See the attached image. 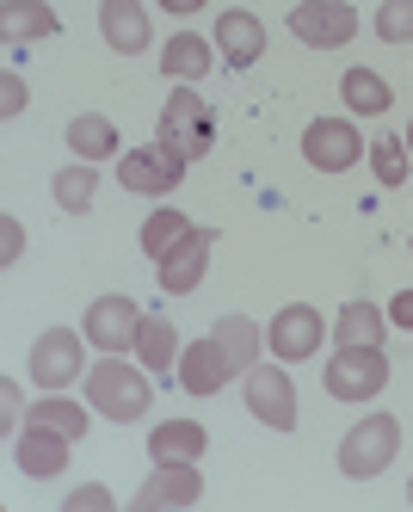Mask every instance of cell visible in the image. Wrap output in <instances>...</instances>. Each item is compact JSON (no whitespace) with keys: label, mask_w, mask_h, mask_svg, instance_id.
<instances>
[{"label":"cell","mask_w":413,"mask_h":512,"mask_svg":"<svg viewBox=\"0 0 413 512\" xmlns=\"http://www.w3.org/2000/svg\"><path fill=\"white\" fill-rule=\"evenodd\" d=\"M259 346H266L259 321H247V315H222L198 346L179 352V383H185V395H222V383L247 377L253 364H259Z\"/></svg>","instance_id":"cell-1"},{"label":"cell","mask_w":413,"mask_h":512,"mask_svg":"<svg viewBox=\"0 0 413 512\" xmlns=\"http://www.w3.org/2000/svg\"><path fill=\"white\" fill-rule=\"evenodd\" d=\"M81 383H87L93 414L118 420V426L142 420V414H148V401H155V389H148V364H124V352H105Z\"/></svg>","instance_id":"cell-2"},{"label":"cell","mask_w":413,"mask_h":512,"mask_svg":"<svg viewBox=\"0 0 413 512\" xmlns=\"http://www.w3.org/2000/svg\"><path fill=\"white\" fill-rule=\"evenodd\" d=\"M155 142H167V149L185 155V161L210 155V149H216V112H210V99H204L198 87H179V81H173V99L161 105Z\"/></svg>","instance_id":"cell-3"},{"label":"cell","mask_w":413,"mask_h":512,"mask_svg":"<svg viewBox=\"0 0 413 512\" xmlns=\"http://www.w3.org/2000/svg\"><path fill=\"white\" fill-rule=\"evenodd\" d=\"M401 451V420L383 414V408H370L352 432H346V445H340V469L352 475V482H370V475H383Z\"/></svg>","instance_id":"cell-4"},{"label":"cell","mask_w":413,"mask_h":512,"mask_svg":"<svg viewBox=\"0 0 413 512\" xmlns=\"http://www.w3.org/2000/svg\"><path fill=\"white\" fill-rule=\"evenodd\" d=\"M87 334H74V327H44L31 346V383L37 389H74L87 377Z\"/></svg>","instance_id":"cell-5"},{"label":"cell","mask_w":413,"mask_h":512,"mask_svg":"<svg viewBox=\"0 0 413 512\" xmlns=\"http://www.w3.org/2000/svg\"><path fill=\"white\" fill-rule=\"evenodd\" d=\"M383 383H389L383 346H340L327 358V395L333 401H370V395H383Z\"/></svg>","instance_id":"cell-6"},{"label":"cell","mask_w":413,"mask_h":512,"mask_svg":"<svg viewBox=\"0 0 413 512\" xmlns=\"http://www.w3.org/2000/svg\"><path fill=\"white\" fill-rule=\"evenodd\" d=\"M241 383H247V408H253V420H259V426H272V432H296V383H290V371H284V358H278V364L259 358Z\"/></svg>","instance_id":"cell-7"},{"label":"cell","mask_w":413,"mask_h":512,"mask_svg":"<svg viewBox=\"0 0 413 512\" xmlns=\"http://www.w3.org/2000/svg\"><path fill=\"white\" fill-rule=\"evenodd\" d=\"M185 167H192V161L173 155L167 142H148V149H130L118 161V179H124V192H136V198H173Z\"/></svg>","instance_id":"cell-8"},{"label":"cell","mask_w":413,"mask_h":512,"mask_svg":"<svg viewBox=\"0 0 413 512\" xmlns=\"http://www.w3.org/2000/svg\"><path fill=\"white\" fill-rule=\"evenodd\" d=\"M290 31L309 50H346L358 38V13L346 7V0H296V7H290Z\"/></svg>","instance_id":"cell-9"},{"label":"cell","mask_w":413,"mask_h":512,"mask_svg":"<svg viewBox=\"0 0 413 512\" xmlns=\"http://www.w3.org/2000/svg\"><path fill=\"white\" fill-rule=\"evenodd\" d=\"M210 247H216V229H198V223H192V235H179L173 253H161V260H155V278H161L167 297H192V290L204 284Z\"/></svg>","instance_id":"cell-10"},{"label":"cell","mask_w":413,"mask_h":512,"mask_svg":"<svg viewBox=\"0 0 413 512\" xmlns=\"http://www.w3.org/2000/svg\"><path fill=\"white\" fill-rule=\"evenodd\" d=\"M364 149H370V142H364L358 124H346V118H315V124L303 130V155H309L315 173H346V167L364 161Z\"/></svg>","instance_id":"cell-11"},{"label":"cell","mask_w":413,"mask_h":512,"mask_svg":"<svg viewBox=\"0 0 413 512\" xmlns=\"http://www.w3.org/2000/svg\"><path fill=\"white\" fill-rule=\"evenodd\" d=\"M321 334H327V321H321L315 303H284V309L272 315L266 346H272V358H284V364H303V358L321 352Z\"/></svg>","instance_id":"cell-12"},{"label":"cell","mask_w":413,"mask_h":512,"mask_svg":"<svg viewBox=\"0 0 413 512\" xmlns=\"http://www.w3.org/2000/svg\"><path fill=\"white\" fill-rule=\"evenodd\" d=\"M81 334L99 346V352H136V334H142V309L124 297V290H111V297H93V309H87V327Z\"/></svg>","instance_id":"cell-13"},{"label":"cell","mask_w":413,"mask_h":512,"mask_svg":"<svg viewBox=\"0 0 413 512\" xmlns=\"http://www.w3.org/2000/svg\"><path fill=\"white\" fill-rule=\"evenodd\" d=\"M68 451H74V438L56 432V426L25 420V432H13V463L31 475V482H50V475H62V469H68Z\"/></svg>","instance_id":"cell-14"},{"label":"cell","mask_w":413,"mask_h":512,"mask_svg":"<svg viewBox=\"0 0 413 512\" xmlns=\"http://www.w3.org/2000/svg\"><path fill=\"white\" fill-rule=\"evenodd\" d=\"M204 500V475L198 463H161L155 475H148V488L130 494L136 512H161V506H198Z\"/></svg>","instance_id":"cell-15"},{"label":"cell","mask_w":413,"mask_h":512,"mask_svg":"<svg viewBox=\"0 0 413 512\" xmlns=\"http://www.w3.org/2000/svg\"><path fill=\"white\" fill-rule=\"evenodd\" d=\"M216 50H222L229 68H253L259 56H266V25H259L247 7H229L216 19Z\"/></svg>","instance_id":"cell-16"},{"label":"cell","mask_w":413,"mask_h":512,"mask_svg":"<svg viewBox=\"0 0 413 512\" xmlns=\"http://www.w3.org/2000/svg\"><path fill=\"white\" fill-rule=\"evenodd\" d=\"M99 38H105V50H118V56L148 50V13H142V0H99Z\"/></svg>","instance_id":"cell-17"},{"label":"cell","mask_w":413,"mask_h":512,"mask_svg":"<svg viewBox=\"0 0 413 512\" xmlns=\"http://www.w3.org/2000/svg\"><path fill=\"white\" fill-rule=\"evenodd\" d=\"M56 31H62V19H56V7H44V0H0V38H7V50L56 38Z\"/></svg>","instance_id":"cell-18"},{"label":"cell","mask_w":413,"mask_h":512,"mask_svg":"<svg viewBox=\"0 0 413 512\" xmlns=\"http://www.w3.org/2000/svg\"><path fill=\"white\" fill-rule=\"evenodd\" d=\"M216 68V50L204 44V38H192V31H173L167 38V50H161V75L167 81H179V87H192V81H204Z\"/></svg>","instance_id":"cell-19"},{"label":"cell","mask_w":413,"mask_h":512,"mask_svg":"<svg viewBox=\"0 0 413 512\" xmlns=\"http://www.w3.org/2000/svg\"><path fill=\"white\" fill-rule=\"evenodd\" d=\"M148 451H155V463H198L210 451V432L198 420H161L148 432Z\"/></svg>","instance_id":"cell-20"},{"label":"cell","mask_w":413,"mask_h":512,"mask_svg":"<svg viewBox=\"0 0 413 512\" xmlns=\"http://www.w3.org/2000/svg\"><path fill=\"white\" fill-rule=\"evenodd\" d=\"M68 149L81 155V161H111L118 155V124H111L105 112H81V118H68Z\"/></svg>","instance_id":"cell-21"},{"label":"cell","mask_w":413,"mask_h":512,"mask_svg":"<svg viewBox=\"0 0 413 512\" xmlns=\"http://www.w3.org/2000/svg\"><path fill=\"white\" fill-rule=\"evenodd\" d=\"M383 327H389V315L377 303L352 297L340 315H333V340H340V346H383Z\"/></svg>","instance_id":"cell-22"},{"label":"cell","mask_w":413,"mask_h":512,"mask_svg":"<svg viewBox=\"0 0 413 512\" xmlns=\"http://www.w3.org/2000/svg\"><path fill=\"white\" fill-rule=\"evenodd\" d=\"M179 334H173V321L167 315H142V334H136V358L148 364V371H155V377H167L173 371V364H179Z\"/></svg>","instance_id":"cell-23"},{"label":"cell","mask_w":413,"mask_h":512,"mask_svg":"<svg viewBox=\"0 0 413 512\" xmlns=\"http://www.w3.org/2000/svg\"><path fill=\"white\" fill-rule=\"evenodd\" d=\"M340 99L352 105L358 118H383L389 105H395V99H389V81L370 75V68H346V75H340Z\"/></svg>","instance_id":"cell-24"},{"label":"cell","mask_w":413,"mask_h":512,"mask_svg":"<svg viewBox=\"0 0 413 512\" xmlns=\"http://www.w3.org/2000/svg\"><path fill=\"white\" fill-rule=\"evenodd\" d=\"M25 420H37V426H56V432H68L74 438V445H81V438H87V408H81V401H68V395H44V401H31V408H25Z\"/></svg>","instance_id":"cell-25"},{"label":"cell","mask_w":413,"mask_h":512,"mask_svg":"<svg viewBox=\"0 0 413 512\" xmlns=\"http://www.w3.org/2000/svg\"><path fill=\"white\" fill-rule=\"evenodd\" d=\"M407 167H413V155H407V136H377L370 142V173H377V186H407Z\"/></svg>","instance_id":"cell-26"},{"label":"cell","mask_w":413,"mask_h":512,"mask_svg":"<svg viewBox=\"0 0 413 512\" xmlns=\"http://www.w3.org/2000/svg\"><path fill=\"white\" fill-rule=\"evenodd\" d=\"M50 192H56V204H62V210H74V216H81V210H93V192H99V173H93V161H74V167H62Z\"/></svg>","instance_id":"cell-27"},{"label":"cell","mask_w":413,"mask_h":512,"mask_svg":"<svg viewBox=\"0 0 413 512\" xmlns=\"http://www.w3.org/2000/svg\"><path fill=\"white\" fill-rule=\"evenodd\" d=\"M179 235H192V223H185L179 210H155V216L142 223V253H148V260H161V253H173Z\"/></svg>","instance_id":"cell-28"},{"label":"cell","mask_w":413,"mask_h":512,"mask_svg":"<svg viewBox=\"0 0 413 512\" xmlns=\"http://www.w3.org/2000/svg\"><path fill=\"white\" fill-rule=\"evenodd\" d=\"M377 38L383 44H413V0H383L377 7Z\"/></svg>","instance_id":"cell-29"},{"label":"cell","mask_w":413,"mask_h":512,"mask_svg":"<svg viewBox=\"0 0 413 512\" xmlns=\"http://www.w3.org/2000/svg\"><path fill=\"white\" fill-rule=\"evenodd\" d=\"M25 105H31V87H25V75L7 68V75H0V118H19Z\"/></svg>","instance_id":"cell-30"},{"label":"cell","mask_w":413,"mask_h":512,"mask_svg":"<svg viewBox=\"0 0 413 512\" xmlns=\"http://www.w3.org/2000/svg\"><path fill=\"white\" fill-rule=\"evenodd\" d=\"M62 506H68V512H111L118 500H111V488H99V482H81V488H74Z\"/></svg>","instance_id":"cell-31"},{"label":"cell","mask_w":413,"mask_h":512,"mask_svg":"<svg viewBox=\"0 0 413 512\" xmlns=\"http://www.w3.org/2000/svg\"><path fill=\"white\" fill-rule=\"evenodd\" d=\"M19 253H25V223L0 216V266H19Z\"/></svg>","instance_id":"cell-32"},{"label":"cell","mask_w":413,"mask_h":512,"mask_svg":"<svg viewBox=\"0 0 413 512\" xmlns=\"http://www.w3.org/2000/svg\"><path fill=\"white\" fill-rule=\"evenodd\" d=\"M389 321H395V327H413V290H401V297L389 303Z\"/></svg>","instance_id":"cell-33"},{"label":"cell","mask_w":413,"mask_h":512,"mask_svg":"<svg viewBox=\"0 0 413 512\" xmlns=\"http://www.w3.org/2000/svg\"><path fill=\"white\" fill-rule=\"evenodd\" d=\"M0 414H7V426H13V414H19V383H13V377L0 383Z\"/></svg>","instance_id":"cell-34"},{"label":"cell","mask_w":413,"mask_h":512,"mask_svg":"<svg viewBox=\"0 0 413 512\" xmlns=\"http://www.w3.org/2000/svg\"><path fill=\"white\" fill-rule=\"evenodd\" d=\"M161 7H167L173 19H185V13H198V7H204V0H161Z\"/></svg>","instance_id":"cell-35"},{"label":"cell","mask_w":413,"mask_h":512,"mask_svg":"<svg viewBox=\"0 0 413 512\" xmlns=\"http://www.w3.org/2000/svg\"><path fill=\"white\" fill-rule=\"evenodd\" d=\"M407 506H413V475H407Z\"/></svg>","instance_id":"cell-36"},{"label":"cell","mask_w":413,"mask_h":512,"mask_svg":"<svg viewBox=\"0 0 413 512\" xmlns=\"http://www.w3.org/2000/svg\"><path fill=\"white\" fill-rule=\"evenodd\" d=\"M407 155H413V124H407Z\"/></svg>","instance_id":"cell-37"}]
</instances>
